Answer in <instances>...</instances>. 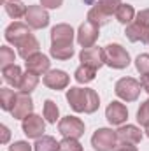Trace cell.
Masks as SVG:
<instances>
[{"mask_svg": "<svg viewBox=\"0 0 149 151\" xmlns=\"http://www.w3.org/2000/svg\"><path fill=\"white\" fill-rule=\"evenodd\" d=\"M67 102L75 113L93 114L100 107V97L91 88H69L67 90Z\"/></svg>", "mask_w": 149, "mask_h": 151, "instance_id": "obj_1", "label": "cell"}, {"mask_svg": "<svg viewBox=\"0 0 149 151\" xmlns=\"http://www.w3.org/2000/svg\"><path fill=\"white\" fill-rule=\"evenodd\" d=\"M140 91H142L140 81H137L133 77H121L114 86V93L125 102H135L139 99Z\"/></svg>", "mask_w": 149, "mask_h": 151, "instance_id": "obj_2", "label": "cell"}, {"mask_svg": "<svg viewBox=\"0 0 149 151\" xmlns=\"http://www.w3.org/2000/svg\"><path fill=\"white\" fill-rule=\"evenodd\" d=\"M91 146L95 151H114L117 146V135L111 128H98L91 135Z\"/></svg>", "mask_w": 149, "mask_h": 151, "instance_id": "obj_3", "label": "cell"}, {"mask_svg": "<svg viewBox=\"0 0 149 151\" xmlns=\"http://www.w3.org/2000/svg\"><path fill=\"white\" fill-rule=\"evenodd\" d=\"M104 49L107 55L105 65H109L112 69H126L130 65V55L121 44H107Z\"/></svg>", "mask_w": 149, "mask_h": 151, "instance_id": "obj_4", "label": "cell"}, {"mask_svg": "<svg viewBox=\"0 0 149 151\" xmlns=\"http://www.w3.org/2000/svg\"><path fill=\"white\" fill-rule=\"evenodd\" d=\"M79 60H81V65H86V67L98 70L102 65H105L107 55H105L104 47L91 46V47H82V51L79 53Z\"/></svg>", "mask_w": 149, "mask_h": 151, "instance_id": "obj_5", "label": "cell"}, {"mask_svg": "<svg viewBox=\"0 0 149 151\" xmlns=\"http://www.w3.org/2000/svg\"><path fill=\"white\" fill-rule=\"evenodd\" d=\"M58 132L63 137L79 139L81 135H84V121L75 116H65L58 121Z\"/></svg>", "mask_w": 149, "mask_h": 151, "instance_id": "obj_6", "label": "cell"}, {"mask_svg": "<svg viewBox=\"0 0 149 151\" xmlns=\"http://www.w3.org/2000/svg\"><path fill=\"white\" fill-rule=\"evenodd\" d=\"M21 128H23V134L28 139H39L46 132V123H44L42 116L32 113L21 121Z\"/></svg>", "mask_w": 149, "mask_h": 151, "instance_id": "obj_7", "label": "cell"}, {"mask_svg": "<svg viewBox=\"0 0 149 151\" xmlns=\"http://www.w3.org/2000/svg\"><path fill=\"white\" fill-rule=\"evenodd\" d=\"M25 21H27V25L30 28L40 30V28H46L49 25V14L42 5H28Z\"/></svg>", "mask_w": 149, "mask_h": 151, "instance_id": "obj_8", "label": "cell"}, {"mask_svg": "<svg viewBox=\"0 0 149 151\" xmlns=\"http://www.w3.org/2000/svg\"><path fill=\"white\" fill-rule=\"evenodd\" d=\"M30 35H32L30 27L27 23H21V21H14V23H11L5 28V40L11 42V44H14L16 47L27 37H30Z\"/></svg>", "mask_w": 149, "mask_h": 151, "instance_id": "obj_9", "label": "cell"}, {"mask_svg": "<svg viewBox=\"0 0 149 151\" xmlns=\"http://www.w3.org/2000/svg\"><path fill=\"white\" fill-rule=\"evenodd\" d=\"M98 35H100V28L90 21H84V23H81V27L77 30V42L82 47H91V46H95Z\"/></svg>", "mask_w": 149, "mask_h": 151, "instance_id": "obj_10", "label": "cell"}, {"mask_svg": "<svg viewBox=\"0 0 149 151\" xmlns=\"http://www.w3.org/2000/svg\"><path fill=\"white\" fill-rule=\"evenodd\" d=\"M34 113V100L30 97V93H18L16 95V102H14V107H12V118L14 119H25L28 114Z\"/></svg>", "mask_w": 149, "mask_h": 151, "instance_id": "obj_11", "label": "cell"}, {"mask_svg": "<svg viewBox=\"0 0 149 151\" xmlns=\"http://www.w3.org/2000/svg\"><path fill=\"white\" fill-rule=\"evenodd\" d=\"M42 83L47 86V88H51V90H63V88H67L69 86V83H70V76L67 74L65 70H49L47 74L42 77Z\"/></svg>", "mask_w": 149, "mask_h": 151, "instance_id": "obj_12", "label": "cell"}, {"mask_svg": "<svg viewBox=\"0 0 149 151\" xmlns=\"http://www.w3.org/2000/svg\"><path fill=\"white\" fill-rule=\"evenodd\" d=\"M117 142L121 144H139L142 141V132L135 125H123L116 130Z\"/></svg>", "mask_w": 149, "mask_h": 151, "instance_id": "obj_13", "label": "cell"}, {"mask_svg": "<svg viewBox=\"0 0 149 151\" xmlns=\"http://www.w3.org/2000/svg\"><path fill=\"white\" fill-rule=\"evenodd\" d=\"M27 70L32 72V74H37V76H46L49 72V67H51V62L46 55H42L40 51L35 53L34 56H30L27 62Z\"/></svg>", "mask_w": 149, "mask_h": 151, "instance_id": "obj_14", "label": "cell"}, {"mask_svg": "<svg viewBox=\"0 0 149 151\" xmlns=\"http://www.w3.org/2000/svg\"><path fill=\"white\" fill-rule=\"evenodd\" d=\"M105 118L111 125H123L128 118V109H126L125 104H121L117 100H112L105 109Z\"/></svg>", "mask_w": 149, "mask_h": 151, "instance_id": "obj_15", "label": "cell"}, {"mask_svg": "<svg viewBox=\"0 0 149 151\" xmlns=\"http://www.w3.org/2000/svg\"><path fill=\"white\" fill-rule=\"evenodd\" d=\"M74 28L67 23H60L51 30V44H72Z\"/></svg>", "mask_w": 149, "mask_h": 151, "instance_id": "obj_16", "label": "cell"}, {"mask_svg": "<svg viewBox=\"0 0 149 151\" xmlns=\"http://www.w3.org/2000/svg\"><path fill=\"white\" fill-rule=\"evenodd\" d=\"M128 40L132 42H144V44H149V28L140 25L139 21H132L130 25H126V30H125Z\"/></svg>", "mask_w": 149, "mask_h": 151, "instance_id": "obj_17", "label": "cell"}, {"mask_svg": "<svg viewBox=\"0 0 149 151\" xmlns=\"http://www.w3.org/2000/svg\"><path fill=\"white\" fill-rule=\"evenodd\" d=\"M39 49H40L39 40L34 37V35H30V37H27L19 46H18V55H19L23 60H28L30 56H34L35 53H39Z\"/></svg>", "mask_w": 149, "mask_h": 151, "instance_id": "obj_18", "label": "cell"}, {"mask_svg": "<svg viewBox=\"0 0 149 151\" xmlns=\"http://www.w3.org/2000/svg\"><path fill=\"white\" fill-rule=\"evenodd\" d=\"M2 77L7 84L14 86V88H19V83H21V77H23V72H21V67L12 63L5 69H2Z\"/></svg>", "mask_w": 149, "mask_h": 151, "instance_id": "obj_19", "label": "cell"}, {"mask_svg": "<svg viewBox=\"0 0 149 151\" xmlns=\"http://www.w3.org/2000/svg\"><path fill=\"white\" fill-rule=\"evenodd\" d=\"M4 9L5 12L12 18V19H18V18H25L27 16V11L28 7L19 2V0H9V2H4Z\"/></svg>", "mask_w": 149, "mask_h": 151, "instance_id": "obj_20", "label": "cell"}, {"mask_svg": "<svg viewBox=\"0 0 149 151\" xmlns=\"http://www.w3.org/2000/svg\"><path fill=\"white\" fill-rule=\"evenodd\" d=\"M109 19H111V14H107V12H105L104 9H100L98 5H93V7L88 11V19H86V21H90V23H93V25H97V27L100 28L102 25H107Z\"/></svg>", "mask_w": 149, "mask_h": 151, "instance_id": "obj_21", "label": "cell"}, {"mask_svg": "<svg viewBox=\"0 0 149 151\" xmlns=\"http://www.w3.org/2000/svg\"><path fill=\"white\" fill-rule=\"evenodd\" d=\"M49 53L56 60H70L74 56V46L72 44H51Z\"/></svg>", "mask_w": 149, "mask_h": 151, "instance_id": "obj_22", "label": "cell"}, {"mask_svg": "<svg viewBox=\"0 0 149 151\" xmlns=\"http://www.w3.org/2000/svg\"><path fill=\"white\" fill-rule=\"evenodd\" d=\"M34 151H62L60 150V142L51 137V135H42L39 137L34 144Z\"/></svg>", "mask_w": 149, "mask_h": 151, "instance_id": "obj_23", "label": "cell"}, {"mask_svg": "<svg viewBox=\"0 0 149 151\" xmlns=\"http://www.w3.org/2000/svg\"><path fill=\"white\" fill-rule=\"evenodd\" d=\"M116 19L121 23V25H130L133 19H135V9L130 5V4H121L117 7V11L114 12Z\"/></svg>", "mask_w": 149, "mask_h": 151, "instance_id": "obj_24", "label": "cell"}, {"mask_svg": "<svg viewBox=\"0 0 149 151\" xmlns=\"http://www.w3.org/2000/svg\"><path fill=\"white\" fill-rule=\"evenodd\" d=\"M39 84V76L37 74H32V72H25L23 77H21V83H19V91L21 93H32Z\"/></svg>", "mask_w": 149, "mask_h": 151, "instance_id": "obj_25", "label": "cell"}, {"mask_svg": "<svg viewBox=\"0 0 149 151\" xmlns=\"http://www.w3.org/2000/svg\"><path fill=\"white\" fill-rule=\"evenodd\" d=\"M95 76H97V70L91 69V67H86V65H79V67L75 69V72H74L75 81L81 83V84L91 83V81L95 79Z\"/></svg>", "mask_w": 149, "mask_h": 151, "instance_id": "obj_26", "label": "cell"}, {"mask_svg": "<svg viewBox=\"0 0 149 151\" xmlns=\"http://www.w3.org/2000/svg\"><path fill=\"white\" fill-rule=\"evenodd\" d=\"M16 95L18 93H14L9 88H0V107L4 111H12L14 102H16Z\"/></svg>", "mask_w": 149, "mask_h": 151, "instance_id": "obj_27", "label": "cell"}, {"mask_svg": "<svg viewBox=\"0 0 149 151\" xmlns=\"http://www.w3.org/2000/svg\"><path fill=\"white\" fill-rule=\"evenodd\" d=\"M42 113H44V119H46L47 123H56L58 118H60V109H58V106H56L53 100H49V99L44 102Z\"/></svg>", "mask_w": 149, "mask_h": 151, "instance_id": "obj_28", "label": "cell"}, {"mask_svg": "<svg viewBox=\"0 0 149 151\" xmlns=\"http://www.w3.org/2000/svg\"><path fill=\"white\" fill-rule=\"evenodd\" d=\"M14 60H16L14 51H12L11 47H7V46H2V47H0V67L5 69V67L12 65Z\"/></svg>", "mask_w": 149, "mask_h": 151, "instance_id": "obj_29", "label": "cell"}, {"mask_svg": "<svg viewBox=\"0 0 149 151\" xmlns=\"http://www.w3.org/2000/svg\"><path fill=\"white\" fill-rule=\"evenodd\" d=\"M60 150L62 151H82V146L74 137H63L60 141Z\"/></svg>", "mask_w": 149, "mask_h": 151, "instance_id": "obj_30", "label": "cell"}, {"mask_svg": "<svg viewBox=\"0 0 149 151\" xmlns=\"http://www.w3.org/2000/svg\"><path fill=\"white\" fill-rule=\"evenodd\" d=\"M137 121L142 125V127H148L149 125V99L146 102L140 104L139 111H137Z\"/></svg>", "mask_w": 149, "mask_h": 151, "instance_id": "obj_31", "label": "cell"}, {"mask_svg": "<svg viewBox=\"0 0 149 151\" xmlns=\"http://www.w3.org/2000/svg\"><path fill=\"white\" fill-rule=\"evenodd\" d=\"M100 9H104L107 14H111L112 12H116L117 11V7L121 5V0H98V4H97Z\"/></svg>", "mask_w": 149, "mask_h": 151, "instance_id": "obj_32", "label": "cell"}, {"mask_svg": "<svg viewBox=\"0 0 149 151\" xmlns=\"http://www.w3.org/2000/svg\"><path fill=\"white\" fill-rule=\"evenodd\" d=\"M135 67L140 72V76L149 74V55H139L135 58Z\"/></svg>", "mask_w": 149, "mask_h": 151, "instance_id": "obj_33", "label": "cell"}, {"mask_svg": "<svg viewBox=\"0 0 149 151\" xmlns=\"http://www.w3.org/2000/svg\"><path fill=\"white\" fill-rule=\"evenodd\" d=\"M135 21H139L140 25H144V27H148L149 28V9H142V11H139V12L135 14Z\"/></svg>", "mask_w": 149, "mask_h": 151, "instance_id": "obj_34", "label": "cell"}, {"mask_svg": "<svg viewBox=\"0 0 149 151\" xmlns=\"http://www.w3.org/2000/svg\"><path fill=\"white\" fill-rule=\"evenodd\" d=\"M9 151H32V146L27 141H18L9 146Z\"/></svg>", "mask_w": 149, "mask_h": 151, "instance_id": "obj_35", "label": "cell"}, {"mask_svg": "<svg viewBox=\"0 0 149 151\" xmlns=\"http://www.w3.org/2000/svg\"><path fill=\"white\" fill-rule=\"evenodd\" d=\"M62 4H63V0H40V5L44 9H58V7H62Z\"/></svg>", "mask_w": 149, "mask_h": 151, "instance_id": "obj_36", "label": "cell"}, {"mask_svg": "<svg viewBox=\"0 0 149 151\" xmlns=\"http://www.w3.org/2000/svg\"><path fill=\"white\" fill-rule=\"evenodd\" d=\"M0 130H2V139H0V142H2V144H7V142H9V137H11V132H9V128H7L5 125H0Z\"/></svg>", "mask_w": 149, "mask_h": 151, "instance_id": "obj_37", "label": "cell"}, {"mask_svg": "<svg viewBox=\"0 0 149 151\" xmlns=\"http://www.w3.org/2000/svg\"><path fill=\"white\" fill-rule=\"evenodd\" d=\"M114 151H139V150H137L135 144H121V142H117Z\"/></svg>", "mask_w": 149, "mask_h": 151, "instance_id": "obj_38", "label": "cell"}, {"mask_svg": "<svg viewBox=\"0 0 149 151\" xmlns=\"http://www.w3.org/2000/svg\"><path fill=\"white\" fill-rule=\"evenodd\" d=\"M140 86H142V90H144V91H148V93H149V74L140 76Z\"/></svg>", "mask_w": 149, "mask_h": 151, "instance_id": "obj_39", "label": "cell"}, {"mask_svg": "<svg viewBox=\"0 0 149 151\" xmlns=\"http://www.w3.org/2000/svg\"><path fill=\"white\" fill-rule=\"evenodd\" d=\"M144 128H146V130H144V132H146V135L149 137V125H148V127H144Z\"/></svg>", "mask_w": 149, "mask_h": 151, "instance_id": "obj_40", "label": "cell"}, {"mask_svg": "<svg viewBox=\"0 0 149 151\" xmlns=\"http://www.w3.org/2000/svg\"><path fill=\"white\" fill-rule=\"evenodd\" d=\"M4 2H9V0H4Z\"/></svg>", "mask_w": 149, "mask_h": 151, "instance_id": "obj_41", "label": "cell"}]
</instances>
